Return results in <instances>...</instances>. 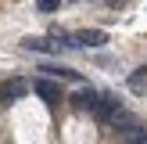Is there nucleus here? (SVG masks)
Here are the masks:
<instances>
[{
    "label": "nucleus",
    "instance_id": "obj_1",
    "mask_svg": "<svg viewBox=\"0 0 147 144\" xmlns=\"http://www.w3.org/2000/svg\"><path fill=\"white\" fill-rule=\"evenodd\" d=\"M25 94H29V83H25V79H4V83H0V101H4V105L25 97Z\"/></svg>",
    "mask_w": 147,
    "mask_h": 144
},
{
    "label": "nucleus",
    "instance_id": "obj_2",
    "mask_svg": "<svg viewBox=\"0 0 147 144\" xmlns=\"http://www.w3.org/2000/svg\"><path fill=\"white\" fill-rule=\"evenodd\" d=\"M119 112H122V105L115 97H97V105H93V115H97L100 122H111Z\"/></svg>",
    "mask_w": 147,
    "mask_h": 144
},
{
    "label": "nucleus",
    "instance_id": "obj_3",
    "mask_svg": "<svg viewBox=\"0 0 147 144\" xmlns=\"http://www.w3.org/2000/svg\"><path fill=\"white\" fill-rule=\"evenodd\" d=\"M104 43H108L104 29H79L76 33V47H104Z\"/></svg>",
    "mask_w": 147,
    "mask_h": 144
},
{
    "label": "nucleus",
    "instance_id": "obj_4",
    "mask_svg": "<svg viewBox=\"0 0 147 144\" xmlns=\"http://www.w3.org/2000/svg\"><path fill=\"white\" fill-rule=\"evenodd\" d=\"M32 90L40 94L43 101H50V105H54V101H61V86H57L54 79H36V83H32Z\"/></svg>",
    "mask_w": 147,
    "mask_h": 144
},
{
    "label": "nucleus",
    "instance_id": "obj_5",
    "mask_svg": "<svg viewBox=\"0 0 147 144\" xmlns=\"http://www.w3.org/2000/svg\"><path fill=\"white\" fill-rule=\"evenodd\" d=\"M97 97H100L97 90H86V86H83V90H76V94H72V105H76L79 112H93V105H97Z\"/></svg>",
    "mask_w": 147,
    "mask_h": 144
},
{
    "label": "nucleus",
    "instance_id": "obj_6",
    "mask_svg": "<svg viewBox=\"0 0 147 144\" xmlns=\"http://www.w3.org/2000/svg\"><path fill=\"white\" fill-rule=\"evenodd\" d=\"M126 83H129V90H133V94H147V65H144V69H136Z\"/></svg>",
    "mask_w": 147,
    "mask_h": 144
},
{
    "label": "nucleus",
    "instance_id": "obj_7",
    "mask_svg": "<svg viewBox=\"0 0 147 144\" xmlns=\"http://www.w3.org/2000/svg\"><path fill=\"white\" fill-rule=\"evenodd\" d=\"M25 47H29V50H57L61 43H50V40H43V36H36V40L29 36V40H25Z\"/></svg>",
    "mask_w": 147,
    "mask_h": 144
},
{
    "label": "nucleus",
    "instance_id": "obj_8",
    "mask_svg": "<svg viewBox=\"0 0 147 144\" xmlns=\"http://www.w3.org/2000/svg\"><path fill=\"white\" fill-rule=\"evenodd\" d=\"M36 7H40L43 14H50V11H57V7H61V0H36Z\"/></svg>",
    "mask_w": 147,
    "mask_h": 144
},
{
    "label": "nucleus",
    "instance_id": "obj_9",
    "mask_svg": "<svg viewBox=\"0 0 147 144\" xmlns=\"http://www.w3.org/2000/svg\"><path fill=\"white\" fill-rule=\"evenodd\" d=\"M136 144H147V133H144V137H140V141H136Z\"/></svg>",
    "mask_w": 147,
    "mask_h": 144
},
{
    "label": "nucleus",
    "instance_id": "obj_10",
    "mask_svg": "<svg viewBox=\"0 0 147 144\" xmlns=\"http://www.w3.org/2000/svg\"><path fill=\"white\" fill-rule=\"evenodd\" d=\"M108 4H119V0H108Z\"/></svg>",
    "mask_w": 147,
    "mask_h": 144
}]
</instances>
